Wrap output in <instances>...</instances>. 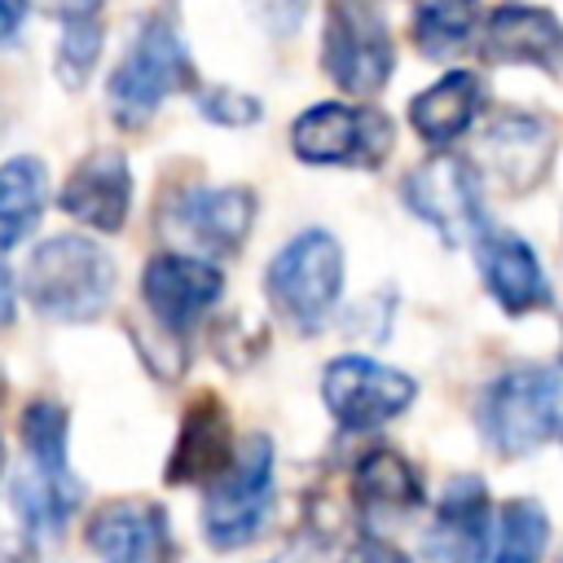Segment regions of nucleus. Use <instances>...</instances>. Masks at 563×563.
Wrapping results in <instances>:
<instances>
[{
  "mask_svg": "<svg viewBox=\"0 0 563 563\" xmlns=\"http://www.w3.org/2000/svg\"><path fill=\"white\" fill-rule=\"evenodd\" d=\"M0 471H4V444H0Z\"/></svg>",
  "mask_w": 563,
  "mask_h": 563,
  "instance_id": "nucleus-32",
  "label": "nucleus"
},
{
  "mask_svg": "<svg viewBox=\"0 0 563 563\" xmlns=\"http://www.w3.org/2000/svg\"><path fill=\"white\" fill-rule=\"evenodd\" d=\"M475 264H479V277H484V286H488V295L497 299L501 312L523 317V312L550 308L545 268H541V260L532 255V246L519 233L488 224L475 238Z\"/></svg>",
  "mask_w": 563,
  "mask_h": 563,
  "instance_id": "nucleus-15",
  "label": "nucleus"
},
{
  "mask_svg": "<svg viewBox=\"0 0 563 563\" xmlns=\"http://www.w3.org/2000/svg\"><path fill=\"white\" fill-rule=\"evenodd\" d=\"M97 53H101V18H75V22H66L62 44H57V79L66 88H84L88 70L97 66Z\"/></svg>",
  "mask_w": 563,
  "mask_h": 563,
  "instance_id": "nucleus-25",
  "label": "nucleus"
},
{
  "mask_svg": "<svg viewBox=\"0 0 563 563\" xmlns=\"http://www.w3.org/2000/svg\"><path fill=\"white\" fill-rule=\"evenodd\" d=\"M396 128L374 106H343L317 101L290 128V150L303 163H339V167H378L391 154Z\"/></svg>",
  "mask_w": 563,
  "mask_h": 563,
  "instance_id": "nucleus-7",
  "label": "nucleus"
},
{
  "mask_svg": "<svg viewBox=\"0 0 563 563\" xmlns=\"http://www.w3.org/2000/svg\"><path fill=\"white\" fill-rule=\"evenodd\" d=\"M88 545L101 563H167L172 532L158 501H110L88 519Z\"/></svg>",
  "mask_w": 563,
  "mask_h": 563,
  "instance_id": "nucleus-17",
  "label": "nucleus"
},
{
  "mask_svg": "<svg viewBox=\"0 0 563 563\" xmlns=\"http://www.w3.org/2000/svg\"><path fill=\"white\" fill-rule=\"evenodd\" d=\"M418 396V383L369 356H334L321 374V400L347 431H374L400 418Z\"/></svg>",
  "mask_w": 563,
  "mask_h": 563,
  "instance_id": "nucleus-9",
  "label": "nucleus"
},
{
  "mask_svg": "<svg viewBox=\"0 0 563 563\" xmlns=\"http://www.w3.org/2000/svg\"><path fill=\"white\" fill-rule=\"evenodd\" d=\"M550 128L532 114H497L484 132V163L510 194H528L550 167Z\"/></svg>",
  "mask_w": 563,
  "mask_h": 563,
  "instance_id": "nucleus-19",
  "label": "nucleus"
},
{
  "mask_svg": "<svg viewBox=\"0 0 563 563\" xmlns=\"http://www.w3.org/2000/svg\"><path fill=\"white\" fill-rule=\"evenodd\" d=\"M431 563H484L493 559V515L479 475H457L444 484L435 519L427 528Z\"/></svg>",
  "mask_w": 563,
  "mask_h": 563,
  "instance_id": "nucleus-13",
  "label": "nucleus"
},
{
  "mask_svg": "<svg viewBox=\"0 0 563 563\" xmlns=\"http://www.w3.org/2000/svg\"><path fill=\"white\" fill-rule=\"evenodd\" d=\"M264 290H268L273 312L286 325H295L299 334H317L343 290V246L334 242V233L325 229L295 233L268 260Z\"/></svg>",
  "mask_w": 563,
  "mask_h": 563,
  "instance_id": "nucleus-5",
  "label": "nucleus"
},
{
  "mask_svg": "<svg viewBox=\"0 0 563 563\" xmlns=\"http://www.w3.org/2000/svg\"><path fill=\"white\" fill-rule=\"evenodd\" d=\"M18 22H22V4L18 0H0V44H9L18 35Z\"/></svg>",
  "mask_w": 563,
  "mask_h": 563,
  "instance_id": "nucleus-30",
  "label": "nucleus"
},
{
  "mask_svg": "<svg viewBox=\"0 0 563 563\" xmlns=\"http://www.w3.org/2000/svg\"><path fill=\"white\" fill-rule=\"evenodd\" d=\"M352 497L374 515H409L422 506V479L396 449H369L352 471Z\"/></svg>",
  "mask_w": 563,
  "mask_h": 563,
  "instance_id": "nucleus-21",
  "label": "nucleus"
},
{
  "mask_svg": "<svg viewBox=\"0 0 563 563\" xmlns=\"http://www.w3.org/2000/svg\"><path fill=\"white\" fill-rule=\"evenodd\" d=\"M479 22L475 0H413V44L427 57H449L471 44Z\"/></svg>",
  "mask_w": 563,
  "mask_h": 563,
  "instance_id": "nucleus-23",
  "label": "nucleus"
},
{
  "mask_svg": "<svg viewBox=\"0 0 563 563\" xmlns=\"http://www.w3.org/2000/svg\"><path fill=\"white\" fill-rule=\"evenodd\" d=\"M343 563H409V554L396 550V545H387V541H378V537H361V541L347 550Z\"/></svg>",
  "mask_w": 563,
  "mask_h": 563,
  "instance_id": "nucleus-28",
  "label": "nucleus"
},
{
  "mask_svg": "<svg viewBox=\"0 0 563 563\" xmlns=\"http://www.w3.org/2000/svg\"><path fill=\"white\" fill-rule=\"evenodd\" d=\"M273 497V440L268 435H251L238 449V462L229 466V475H220L207 488L202 501V537L216 550H238L246 545L268 510Z\"/></svg>",
  "mask_w": 563,
  "mask_h": 563,
  "instance_id": "nucleus-8",
  "label": "nucleus"
},
{
  "mask_svg": "<svg viewBox=\"0 0 563 563\" xmlns=\"http://www.w3.org/2000/svg\"><path fill=\"white\" fill-rule=\"evenodd\" d=\"M198 114L211 123H224V128H246L260 119V101L238 88H207V92H198Z\"/></svg>",
  "mask_w": 563,
  "mask_h": 563,
  "instance_id": "nucleus-26",
  "label": "nucleus"
},
{
  "mask_svg": "<svg viewBox=\"0 0 563 563\" xmlns=\"http://www.w3.org/2000/svg\"><path fill=\"white\" fill-rule=\"evenodd\" d=\"M22 4H31V9H40V13H53V18H62V22H75V18H97V9H101L106 0H22Z\"/></svg>",
  "mask_w": 563,
  "mask_h": 563,
  "instance_id": "nucleus-29",
  "label": "nucleus"
},
{
  "mask_svg": "<svg viewBox=\"0 0 563 563\" xmlns=\"http://www.w3.org/2000/svg\"><path fill=\"white\" fill-rule=\"evenodd\" d=\"M238 462L233 449V422L229 409L220 405V396L202 391L185 405L172 457H167V484H216L220 475H229V466Z\"/></svg>",
  "mask_w": 563,
  "mask_h": 563,
  "instance_id": "nucleus-14",
  "label": "nucleus"
},
{
  "mask_svg": "<svg viewBox=\"0 0 563 563\" xmlns=\"http://www.w3.org/2000/svg\"><path fill=\"white\" fill-rule=\"evenodd\" d=\"M220 290H224L220 268L207 255H185V251L154 255L141 277V299L163 334H189L216 308Z\"/></svg>",
  "mask_w": 563,
  "mask_h": 563,
  "instance_id": "nucleus-11",
  "label": "nucleus"
},
{
  "mask_svg": "<svg viewBox=\"0 0 563 563\" xmlns=\"http://www.w3.org/2000/svg\"><path fill=\"white\" fill-rule=\"evenodd\" d=\"M22 290L53 321H92L114 295V260L92 238L57 233L31 251Z\"/></svg>",
  "mask_w": 563,
  "mask_h": 563,
  "instance_id": "nucleus-3",
  "label": "nucleus"
},
{
  "mask_svg": "<svg viewBox=\"0 0 563 563\" xmlns=\"http://www.w3.org/2000/svg\"><path fill=\"white\" fill-rule=\"evenodd\" d=\"M479 53L488 62L537 66V70L563 75V22L537 4H501L484 22Z\"/></svg>",
  "mask_w": 563,
  "mask_h": 563,
  "instance_id": "nucleus-18",
  "label": "nucleus"
},
{
  "mask_svg": "<svg viewBox=\"0 0 563 563\" xmlns=\"http://www.w3.org/2000/svg\"><path fill=\"white\" fill-rule=\"evenodd\" d=\"M62 211L97 233H119L123 220H128V207H132V172H128V158L119 150H92L84 154L62 194H57Z\"/></svg>",
  "mask_w": 563,
  "mask_h": 563,
  "instance_id": "nucleus-16",
  "label": "nucleus"
},
{
  "mask_svg": "<svg viewBox=\"0 0 563 563\" xmlns=\"http://www.w3.org/2000/svg\"><path fill=\"white\" fill-rule=\"evenodd\" d=\"M479 75L475 70H449L431 88H422L409 101V123L427 145H449L457 141L479 110Z\"/></svg>",
  "mask_w": 563,
  "mask_h": 563,
  "instance_id": "nucleus-20",
  "label": "nucleus"
},
{
  "mask_svg": "<svg viewBox=\"0 0 563 563\" xmlns=\"http://www.w3.org/2000/svg\"><path fill=\"white\" fill-rule=\"evenodd\" d=\"M321 66L352 97H374L391 79L396 44H391V31L374 0H330L325 4Z\"/></svg>",
  "mask_w": 563,
  "mask_h": 563,
  "instance_id": "nucleus-6",
  "label": "nucleus"
},
{
  "mask_svg": "<svg viewBox=\"0 0 563 563\" xmlns=\"http://www.w3.org/2000/svg\"><path fill=\"white\" fill-rule=\"evenodd\" d=\"M475 418L493 453L523 457L563 431V378L550 365H510L484 387Z\"/></svg>",
  "mask_w": 563,
  "mask_h": 563,
  "instance_id": "nucleus-4",
  "label": "nucleus"
},
{
  "mask_svg": "<svg viewBox=\"0 0 563 563\" xmlns=\"http://www.w3.org/2000/svg\"><path fill=\"white\" fill-rule=\"evenodd\" d=\"M9 321H13V277L0 264V325H9Z\"/></svg>",
  "mask_w": 563,
  "mask_h": 563,
  "instance_id": "nucleus-31",
  "label": "nucleus"
},
{
  "mask_svg": "<svg viewBox=\"0 0 563 563\" xmlns=\"http://www.w3.org/2000/svg\"><path fill=\"white\" fill-rule=\"evenodd\" d=\"M409 211L418 220H427L449 246L475 242L488 224H484V202H479V176L471 172L466 158L453 154H435L427 163H418L405 185H400Z\"/></svg>",
  "mask_w": 563,
  "mask_h": 563,
  "instance_id": "nucleus-10",
  "label": "nucleus"
},
{
  "mask_svg": "<svg viewBox=\"0 0 563 563\" xmlns=\"http://www.w3.org/2000/svg\"><path fill=\"white\" fill-rule=\"evenodd\" d=\"M48 172L35 154H18L0 167V251L18 246L44 216Z\"/></svg>",
  "mask_w": 563,
  "mask_h": 563,
  "instance_id": "nucleus-22",
  "label": "nucleus"
},
{
  "mask_svg": "<svg viewBox=\"0 0 563 563\" xmlns=\"http://www.w3.org/2000/svg\"><path fill=\"white\" fill-rule=\"evenodd\" d=\"M255 224V194L246 185H189L163 211V233L194 251L233 255Z\"/></svg>",
  "mask_w": 563,
  "mask_h": 563,
  "instance_id": "nucleus-12",
  "label": "nucleus"
},
{
  "mask_svg": "<svg viewBox=\"0 0 563 563\" xmlns=\"http://www.w3.org/2000/svg\"><path fill=\"white\" fill-rule=\"evenodd\" d=\"M251 13L264 22L268 35H295L308 13V0H251Z\"/></svg>",
  "mask_w": 563,
  "mask_h": 563,
  "instance_id": "nucleus-27",
  "label": "nucleus"
},
{
  "mask_svg": "<svg viewBox=\"0 0 563 563\" xmlns=\"http://www.w3.org/2000/svg\"><path fill=\"white\" fill-rule=\"evenodd\" d=\"M189 84H194V66L180 40V22L172 9H154L136 26V40L123 53V62L114 66L106 84V101L119 128H145L154 110L172 92H185Z\"/></svg>",
  "mask_w": 563,
  "mask_h": 563,
  "instance_id": "nucleus-2",
  "label": "nucleus"
},
{
  "mask_svg": "<svg viewBox=\"0 0 563 563\" xmlns=\"http://www.w3.org/2000/svg\"><path fill=\"white\" fill-rule=\"evenodd\" d=\"M66 409L57 400H31L22 413V475L13 479V510L26 523L31 537L40 532H62L66 519L75 515L84 484L75 479L66 462Z\"/></svg>",
  "mask_w": 563,
  "mask_h": 563,
  "instance_id": "nucleus-1",
  "label": "nucleus"
},
{
  "mask_svg": "<svg viewBox=\"0 0 563 563\" xmlns=\"http://www.w3.org/2000/svg\"><path fill=\"white\" fill-rule=\"evenodd\" d=\"M550 541V519L532 497H515L493 523V563H541Z\"/></svg>",
  "mask_w": 563,
  "mask_h": 563,
  "instance_id": "nucleus-24",
  "label": "nucleus"
}]
</instances>
